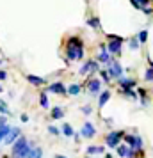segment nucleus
<instances>
[{"label": "nucleus", "mask_w": 153, "mask_h": 158, "mask_svg": "<svg viewBox=\"0 0 153 158\" xmlns=\"http://www.w3.org/2000/svg\"><path fill=\"white\" fill-rule=\"evenodd\" d=\"M66 57L70 60L84 59V43L80 37H70V41L66 44Z\"/></svg>", "instance_id": "f257e3e1"}, {"label": "nucleus", "mask_w": 153, "mask_h": 158, "mask_svg": "<svg viewBox=\"0 0 153 158\" xmlns=\"http://www.w3.org/2000/svg\"><path fill=\"white\" fill-rule=\"evenodd\" d=\"M30 149H32V144L22 135L13 144V158H29Z\"/></svg>", "instance_id": "f03ea898"}, {"label": "nucleus", "mask_w": 153, "mask_h": 158, "mask_svg": "<svg viewBox=\"0 0 153 158\" xmlns=\"http://www.w3.org/2000/svg\"><path fill=\"white\" fill-rule=\"evenodd\" d=\"M121 44H123V37L119 36H109V43H107V52L110 55H119L121 53Z\"/></svg>", "instance_id": "7ed1b4c3"}, {"label": "nucleus", "mask_w": 153, "mask_h": 158, "mask_svg": "<svg viewBox=\"0 0 153 158\" xmlns=\"http://www.w3.org/2000/svg\"><path fill=\"white\" fill-rule=\"evenodd\" d=\"M123 139H125V142H126V146L130 148V149H134V151H141L142 149V139L139 135H123Z\"/></svg>", "instance_id": "20e7f679"}, {"label": "nucleus", "mask_w": 153, "mask_h": 158, "mask_svg": "<svg viewBox=\"0 0 153 158\" xmlns=\"http://www.w3.org/2000/svg\"><path fill=\"white\" fill-rule=\"evenodd\" d=\"M123 131H109L107 133V137H105V142H107V146L109 148H117L119 146V142H121V139H123Z\"/></svg>", "instance_id": "39448f33"}, {"label": "nucleus", "mask_w": 153, "mask_h": 158, "mask_svg": "<svg viewBox=\"0 0 153 158\" xmlns=\"http://www.w3.org/2000/svg\"><path fill=\"white\" fill-rule=\"evenodd\" d=\"M107 73H109V77L110 78H121L123 77V68L119 66V62L117 60H112L110 59V62H109V69H107Z\"/></svg>", "instance_id": "423d86ee"}, {"label": "nucleus", "mask_w": 153, "mask_h": 158, "mask_svg": "<svg viewBox=\"0 0 153 158\" xmlns=\"http://www.w3.org/2000/svg\"><path fill=\"white\" fill-rule=\"evenodd\" d=\"M20 137H22V131H20V128H16V126L13 128V126H11L7 137L4 139V144H6V146H13V144H15L16 140L20 139Z\"/></svg>", "instance_id": "0eeeda50"}, {"label": "nucleus", "mask_w": 153, "mask_h": 158, "mask_svg": "<svg viewBox=\"0 0 153 158\" xmlns=\"http://www.w3.org/2000/svg\"><path fill=\"white\" fill-rule=\"evenodd\" d=\"M80 135L86 137V139H93V137L96 135V128L91 124V123H86V124L82 126V130H80Z\"/></svg>", "instance_id": "6e6552de"}, {"label": "nucleus", "mask_w": 153, "mask_h": 158, "mask_svg": "<svg viewBox=\"0 0 153 158\" xmlns=\"http://www.w3.org/2000/svg\"><path fill=\"white\" fill-rule=\"evenodd\" d=\"M95 71H98V62H96V60H87V62L80 68V75H86V73H95Z\"/></svg>", "instance_id": "1a4fd4ad"}, {"label": "nucleus", "mask_w": 153, "mask_h": 158, "mask_svg": "<svg viewBox=\"0 0 153 158\" xmlns=\"http://www.w3.org/2000/svg\"><path fill=\"white\" fill-rule=\"evenodd\" d=\"M48 91L53 94H66V85L62 82H53V84L48 85Z\"/></svg>", "instance_id": "9d476101"}, {"label": "nucleus", "mask_w": 153, "mask_h": 158, "mask_svg": "<svg viewBox=\"0 0 153 158\" xmlns=\"http://www.w3.org/2000/svg\"><path fill=\"white\" fill-rule=\"evenodd\" d=\"M87 89H89V93L91 94H98L100 93V89H102V82H100L98 78L89 80L87 82Z\"/></svg>", "instance_id": "9b49d317"}, {"label": "nucleus", "mask_w": 153, "mask_h": 158, "mask_svg": "<svg viewBox=\"0 0 153 158\" xmlns=\"http://www.w3.org/2000/svg\"><path fill=\"white\" fill-rule=\"evenodd\" d=\"M119 87H121V91H126V89H132V87H135V80L132 78H119Z\"/></svg>", "instance_id": "f8f14e48"}, {"label": "nucleus", "mask_w": 153, "mask_h": 158, "mask_svg": "<svg viewBox=\"0 0 153 158\" xmlns=\"http://www.w3.org/2000/svg\"><path fill=\"white\" fill-rule=\"evenodd\" d=\"M27 80H29V82L32 84V85H36V87L45 85V84H46V80L41 78V77H36V75H27Z\"/></svg>", "instance_id": "ddd939ff"}, {"label": "nucleus", "mask_w": 153, "mask_h": 158, "mask_svg": "<svg viewBox=\"0 0 153 158\" xmlns=\"http://www.w3.org/2000/svg\"><path fill=\"white\" fill-rule=\"evenodd\" d=\"M98 60H100V62H105V64L110 62V53L107 52L105 44H102V52H100V55H98Z\"/></svg>", "instance_id": "4468645a"}, {"label": "nucleus", "mask_w": 153, "mask_h": 158, "mask_svg": "<svg viewBox=\"0 0 153 158\" xmlns=\"http://www.w3.org/2000/svg\"><path fill=\"white\" fill-rule=\"evenodd\" d=\"M109 100H110V91H102L100 93V98H98V107L102 108Z\"/></svg>", "instance_id": "2eb2a0df"}, {"label": "nucleus", "mask_w": 153, "mask_h": 158, "mask_svg": "<svg viewBox=\"0 0 153 158\" xmlns=\"http://www.w3.org/2000/svg\"><path fill=\"white\" fill-rule=\"evenodd\" d=\"M105 148L103 146H89L87 148V155H103Z\"/></svg>", "instance_id": "dca6fc26"}, {"label": "nucleus", "mask_w": 153, "mask_h": 158, "mask_svg": "<svg viewBox=\"0 0 153 158\" xmlns=\"http://www.w3.org/2000/svg\"><path fill=\"white\" fill-rule=\"evenodd\" d=\"M128 149H130V148H128L126 144H119V146L116 148L117 155H119L121 158H126V156H128Z\"/></svg>", "instance_id": "f3484780"}, {"label": "nucleus", "mask_w": 153, "mask_h": 158, "mask_svg": "<svg viewBox=\"0 0 153 158\" xmlns=\"http://www.w3.org/2000/svg\"><path fill=\"white\" fill-rule=\"evenodd\" d=\"M82 91V87L79 85V84H71L70 87H66V93L68 94H71V96H77V94Z\"/></svg>", "instance_id": "a211bd4d"}, {"label": "nucleus", "mask_w": 153, "mask_h": 158, "mask_svg": "<svg viewBox=\"0 0 153 158\" xmlns=\"http://www.w3.org/2000/svg\"><path fill=\"white\" fill-rule=\"evenodd\" d=\"M62 115H64V110H62L61 107L52 108V119H62Z\"/></svg>", "instance_id": "6ab92c4d"}, {"label": "nucleus", "mask_w": 153, "mask_h": 158, "mask_svg": "<svg viewBox=\"0 0 153 158\" xmlns=\"http://www.w3.org/2000/svg\"><path fill=\"white\" fill-rule=\"evenodd\" d=\"M9 130H11V126H9V124H2V126H0V142H4V139L7 137Z\"/></svg>", "instance_id": "aec40b11"}, {"label": "nucleus", "mask_w": 153, "mask_h": 158, "mask_svg": "<svg viewBox=\"0 0 153 158\" xmlns=\"http://www.w3.org/2000/svg\"><path fill=\"white\" fill-rule=\"evenodd\" d=\"M41 156H43V149H41V148H34V146H32L29 158H41Z\"/></svg>", "instance_id": "412c9836"}, {"label": "nucleus", "mask_w": 153, "mask_h": 158, "mask_svg": "<svg viewBox=\"0 0 153 158\" xmlns=\"http://www.w3.org/2000/svg\"><path fill=\"white\" fill-rule=\"evenodd\" d=\"M61 131H62L66 137H73L75 135V131H73V128L70 126V124H62V126H61Z\"/></svg>", "instance_id": "4be33fe9"}, {"label": "nucleus", "mask_w": 153, "mask_h": 158, "mask_svg": "<svg viewBox=\"0 0 153 158\" xmlns=\"http://www.w3.org/2000/svg\"><path fill=\"white\" fill-rule=\"evenodd\" d=\"M87 25H89V27H93V29H100V27H102L98 18H89V20H87Z\"/></svg>", "instance_id": "5701e85b"}, {"label": "nucleus", "mask_w": 153, "mask_h": 158, "mask_svg": "<svg viewBox=\"0 0 153 158\" xmlns=\"http://www.w3.org/2000/svg\"><path fill=\"white\" fill-rule=\"evenodd\" d=\"M137 41L139 43H146V41H148V30H141V32H139Z\"/></svg>", "instance_id": "b1692460"}, {"label": "nucleus", "mask_w": 153, "mask_h": 158, "mask_svg": "<svg viewBox=\"0 0 153 158\" xmlns=\"http://www.w3.org/2000/svg\"><path fill=\"white\" fill-rule=\"evenodd\" d=\"M39 105H41L43 108H48V96H46L45 93L39 96Z\"/></svg>", "instance_id": "393cba45"}, {"label": "nucleus", "mask_w": 153, "mask_h": 158, "mask_svg": "<svg viewBox=\"0 0 153 158\" xmlns=\"http://www.w3.org/2000/svg\"><path fill=\"white\" fill-rule=\"evenodd\" d=\"M0 114H4V115L9 114V107L6 105V101H2V100H0Z\"/></svg>", "instance_id": "a878e982"}, {"label": "nucleus", "mask_w": 153, "mask_h": 158, "mask_svg": "<svg viewBox=\"0 0 153 158\" xmlns=\"http://www.w3.org/2000/svg\"><path fill=\"white\" fill-rule=\"evenodd\" d=\"M144 78L148 80V82H151V80H153V68H148V69H146Z\"/></svg>", "instance_id": "bb28decb"}, {"label": "nucleus", "mask_w": 153, "mask_h": 158, "mask_svg": "<svg viewBox=\"0 0 153 158\" xmlns=\"http://www.w3.org/2000/svg\"><path fill=\"white\" fill-rule=\"evenodd\" d=\"M48 131H50L52 135H59V133H61V130H59L57 126H53V124H50V126H48Z\"/></svg>", "instance_id": "cd10ccee"}, {"label": "nucleus", "mask_w": 153, "mask_h": 158, "mask_svg": "<svg viewBox=\"0 0 153 158\" xmlns=\"http://www.w3.org/2000/svg\"><path fill=\"white\" fill-rule=\"evenodd\" d=\"M123 94H125V96H128V98H134V100H135V98H137V94L134 93V91H132V89H126V91H123Z\"/></svg>", "instance_id": "c85d7f7f"}, {"label": "nucleus", "mask_w": 153, "mask_h": 158, "mask_svg": "<svg viewBox=\"0 0 153 158\" xmlns=\"http://www.w3.org/2000/svg\"><path fill=\"white\" fill-rule=\"evenodd\" d=\"M130 48L132 50H137L139 48V41L137 39H130Z\"/></svg>", "instance_id": "c756f323"}, {"label": "nucleus", "mask_w": 153, "mask_h": 158, "mask_svg": "<svg viewBox=\"0 0 153 158\" xmlns=\"http://www.w3.org/2000/svg\"><path fill=\"white\" fill-rule=\"evenodd\" d=\"M135 2H137L139 6H141V9H142V7H146V6L150 4V0H135Z\"/></svg>", "instance_id": "7c9ffc66"}, {"label": "nucleus", "mask_w": 153, "mask_h": 158, "mask_svg": "<svg viewBox=\"0 0 153 158\" xmlns=\"http://www.w3.org/2000/svg\"><path fill=\"white\" fill-rule=\"evenodd\" d=\"M100 75H102V78L105 80V82H110V77H109V73L107 71H100Z\"/></svg>", "instance_id": "2f4dec72"}, {"label": "nucleus", "mask_w": 153, "mask_h": 158, "mask_svg": "<svg viewBox=\"0 0 153 158\" xmlns=\"http://www.w3.org/2000/svg\"><path fill=\"white\" fill-rule=\"evenodd\" d=\"M82 112H84L86 115H89V114H91V107H89V105H86V107H82Z\"/></svg>", "instance_id": "473e14b6"}, {"label": "nucleus", "mask_w": 153, "mask_h": 158, "mask_svg": "<svg viewBox=\"0 0 153 158\" xmlns=\"http://www.w3.org/2000/svg\"><path fill=\"white\" fill-rule=\"evenodd\" d=\"M141 11H142L144 15H151V13H153V11H151V7H148V6H146V7H142Z\"/></svg>", "instance_id": "72a5a7b5"}, {"label": "nucleus", "mask_w": 153, "mask_h": 158, "mask_svg": "<svg viewBox=\"0 0 153 158\" xmlns=\"http://www.w3.org/2000/svg\"><path fill=\"white\" fill-rule=\"evenodd\" d=\"M6 78H7V73L4 69H0V80H6Z\"/></svg>", "instance_id": "f704fd0d"}, {"label": "nucleus", "mask_w": 153, "mask_h": 158, "mask_svg": "<svg viewBox=\"0 0 153 158\" xmlns=\"http://www.w3.org/2000/svg\"><path fill=\"white\" fill-rule=\"evenodd\" d=\"M6 124V115H0V126Z\"/></svg>", "instance_id": "c9c22d12"}, {"label": "nucleus", "mask_w": 153, "mask_h": 158, "mask_svg": "<svg viewBox=\"0 0 153 158\" xmlns=\"http://www.w3.org/2000/svg\"><path fill=\"white\" fill-rule=\"evenodd\" d=\"M55 158H66V156H62V155H57V156H55Z\"/></svg>", "instance_id": "e433bc0d"}, {"label": "nucleus", "mask_w": 153, "mask_h": 158, "mask_svg": "<svg viewBox=\"0 0 153 158\" xmlns=\"http://www.w3.org/2000/svg\"><path fill=\"white\" fill-rule=\"evenodd\" d=\"M105 158H112V155H105Z\"/></svg>", "instance_id": "4c0bfd02"}, {"label": "nucleus", "mask_w": 153, "mask_h": 158, "mask_svg": "<svg viewBox=\"0 0 153 158\" xmlns=\"http://www.w3.org/2000/svg\"><path fill=\"white\" fill-rule=\"evenodd\" d=\"M2 64H4V60H2V59H0V66H2Z\"/></svg>", "instance_id": "58836bf2"}, {"label": "nucleus", "mask_w": 153, "mask_h": 158, "mask_svg": "<svg viewBox=\"0 0 153 158\" xmlns=\"http://www.w3.org/2000/svg\"><path fill=\"white\" fill-rule=\"evenodd\" d=\"M2 91H4V89H2V85H0V93H2Z\"/></svg>", "instance_id": "ea45409f"}, {"label": "nucleus", "mask_w": 153, "mask_h": 158, "mask_svg": "<svg viewBox=\"0 0 153 158\" xmlns=\"http://www.w3.org/2000/svg\"><path fill=\"white\" fill-rule=\"evenodd\" d=\"M86 158H91V156H86Z\"/></svg>", "instance_id": "a19ab883"}]
</instances>
